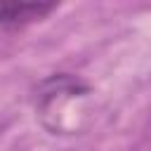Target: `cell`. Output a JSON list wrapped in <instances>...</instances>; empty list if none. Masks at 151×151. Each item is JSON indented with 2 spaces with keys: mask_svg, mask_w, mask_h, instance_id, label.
I'll list each match as a JSON object with an SVG mask.
<instances>
[{
  "mask_svg": "<svg viewBox=\"0 0 151 151\" xmlns=\"http://www.w3.org/2000/svg\"><path fill=\"white\" fill-rule=\"evenodd\" d=\"M92 87L73 73H54L35 87V113L52 134H80L92 120Z\"/></svg>",
  "mask_w": 151,
  "mask_h": 151,
  "instance_id": "1",
  "label": "cell"
},
{
  "mask_svg": "<svg viewBox=\"0 0 151 151\" xmlns=\"http://www.w3.org/2000/svg\"><path fill=\"white\" fill-rule=\"evenodd\" d=\"M57 9V2H0V26L19 28Z\"/></svg>",
  "mask_w": 151,
  "mask_h": 151,
  "instance_id": "2",
  "label": "cell"
}]
</instances>
